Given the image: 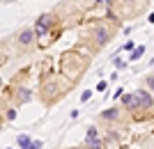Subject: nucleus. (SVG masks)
Masks as SVG:
<instances>
[{"label":"nucleus","instance_id":"obj_1","mask_svg":"<svg viewBox=\"0 0 154 149\" xmlns=\"http://www.w3.org/2000/svg\"><path fill=\"white\" fill-rule=\"evenodd\" d=\"M124 106L131 108V110H147V108H152V97L145 90H138L134 94L124 97Z\"/></svg>","mask_w":154,"mask_h":149},{"label":"nucleus","instance_id":"obj_2","mask_svg":"<svg viewBox=\"0 0 154 149\" xmlns=\"http://www.w3.org/2000/svg\"><path fill=\"white\" fill-rule=\"evenodd\" d=\"M48 28H51V16H48V14L39 16V21H37V28H35V30H37L39 34H44L46 30H48Z\"/></svg>","mask_w":154,"mask_h":149},{"label":"nucleus","instance_id":"obj_3","mask_svg":"<svg viewBox=\"0 0 154 149\" xmlns=\"http://www.w3.org/2000/svg\"><path fill=\"white\" fill-rule=\"evenodd\" d=\"M94 37H97V44H99V46H103L106 41H108V32H106L103 28H101V30H97V34H94Z\"/></svg>","mask_w":154,"mask_h":149},{"label":"nucleus","instance_id":"obj_4","mask_svg":"<svg viewBox=\"0 0 154 149\" xmlns=\"http://www.w3.org/2000/svg\"><path fill=\"white\" fill-rule=\"evenodd\" d=\"M32 37H35V32H32V30H23V32H21V37H19V41H21V44H30Z\"/></svg>","mask_w":154,"mask_h":149},{"label":"nucleus","instance_id":"obj_5","mask_svg":"<svg viewBox=\"0 0 154 149\" xmlns=\"http://www.w3.org/2000/svg\"><path fill=\"white\" fill-rule=\"evenodd\" d=\"M30 142H32V140H30L28 136H19V145H21L23 149H28V147H30Z\"/></svg>","mask_w":154,"mask_h":149},{"label":"nucleus","instance_id":"obj_6","mask_svg":"<svg viewBox=\"0 0 154 149\" xmlns=\"http://www.w3.org/2000/svg\"><path fill=\"white\" fill-rule=\"evenodd\" d=\"M143 53H145V46H138V48H136L134 53H131V60H138L143 55Z\"/></svg>","mask_w":154,"mask_h":149},{"label":"nucleus","instance_id":"obj_7","mask_svg":"<svg viewBox=\"0 0 154 149\" xmlns=\"http://www.w3.org/2000/svg\"><path fill=\"white\" fill-rule=\"evenodd\" d=\"M19 101H23V103H26V101H30V92H28V90H21V92H19Z\"/></svg>","mask_w":154,"mask_h":149},{"label":"nucleus","instance_id":"obj_8","mask_svg":"<svg viewBox=\"0 0 154 149\" xmlns=\"http://www.w3.org/2000/svg\"><path fill=\"white\" fill-rule=\"evenodd\" d=\"M103 117H106V119H115V117H117V110H115V108H110V110L103 112Z\"/></svg>","mask_w":154,"mask_h":149},{"label":"nucleus","instance_id":"obj_9","mask_svg":"<svg viewBox=\"0 0 154 149\" xmlns=\"http://www.w3.org/2000/svg\"><path fill=\"white\" fill-rule=\"evenodd\" d=\"M88 147L90 149H101V142H99V140H88Z\"/></svg>","mask_w":154,"mask_h":149},{"label":"nucleus","instance_id":"obj_10","mask_svg":"<svg viewBox=\"0 0 154 149\" xmlns=\"http://www.w3.org/2000/svg\"><path fill=\"white\" fill-rule=\"evenodd\" d=\"M88 140H97V129H94V126L88 129Z\"/></svg>","mask_w":154,"mask_h":149},{"label":"nucleus","instance_id":"obj_11","mask_svg":"<svg viewBox=\"0 0 154 149\" xmlns=\"http://www.w3.org/2000/svg\"><path fill=\"white\" fill-rule=\"evenodd\" d=\"M124 48H127V51H136V48H134V41H127V44H124Z\"/></svg>","mask_w":154,"mask_h":149},{"label":"nucleus","instance_id":"obj_12","mask_svg":"<svg viewBox=\"0 0 154 149\" xmlns=\"http://www.w3.org/2000/svg\"><path fill=\"white\" fill-rule=\"evenodd\" d=\"M147 85H149V87L154 90V76H147Z\"/></svg>","mask_w":154,"mask_h":149},{"label":"nucleus","instance_id":"obj_13","mask_svg":"<svg viewBox=\"0 0 154 149\" xmlns=\"http://www.w3.org/2000/svg\"><path fill=\"white\" fill-rule=\"evenodd\" d=\"M7 149H9V147H7Z\"/></svg>","mask_w":154,"mask_h":149}]
</instances>
